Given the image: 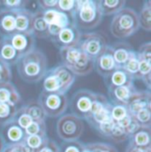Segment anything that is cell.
I'll list each match as a JSON object with an SVG mask.
<instances>
[{
	"mask_svg": "<svg viewBox=\"0 0 151 152\" xmlns=\"http://www.w3.org/2000/svg\"><path fill=\"white\" fill-rule=\"evenodd\" d=\"M27 135L47 136L46 121H32V123L25 129Z\"/></svg>",
	"mask_w": 151,
	"mask_h": 152,
	"instance_id": "cell-31",
	"label": "cell"
},
{
	"mask_svg": "<svg viewBox=\"0 0 151 152\" xmlns=\"http://www.w3.org/2000/svg\"><path fill=\"white\" fill-rule=\"evenodd\" d=\"M17 106L0 103V126L12 120L17 112Z\"/></svg>",
	"mask_w": 151,
	"mask_h": 152,
	"instance_id": "cell-30",
	"label": "cell"
},
{
	"mask_svg": "<svg viewBox=\"0 0 151 152\" xmlns=\"http://www.w3.org/2000/svg\"><path fill=\"white\" fill-rule=\"evenodd\" d=\"M107 42L104 37L96 32L84 33L79 43L80 50L94 62L105 50Z\"/></svg>",
	"mask_w": 151,
	"mask_h": 152,
	"instance_id": "cell-9",
	"label": "cell"
},
{
	"mask_svg": "<svg viewBox=\"0 0 151 152\" xmlns=\"http://www.w3.org/2000/svg\"><path fill=\"white\" fill-rule=\"evenodd\" d=\"M83 131L84 124L82 119L74 114H64L57 121L58 136L64 142L78 141Z\"/></svg>",
	"mask_w": 151,
	"mask_h": 152,
	"instance_id": "cell-7",
	"label": "cell"
},
{
	"mask_svg": "<svg viewBox=\"0 0 151 152\" xmlns=\"http://www.w3.org/2000/svg\"><path fill=\"white\" fill-rule=\"evenodd\" d=\"M128 114H130L126 105H120V104H112V110L111 116L116 123L121 121L124 118H125Z\"/></svg>",
	"mask_w": 151,
	"mask_h": 152,
	"instance_id": "cell-36",
	"label": "cell"
},
{
	"mask_svg": "<svg viewBox=\"0 0 151 152\" xmlns=\"http://www.w3.org/2000/svg\"><path fill=\"white\" fill-rule=\"evenodd\" d=\"M59 55L62 65L75 76L88 75L94 69V62L80 50L79 45L59 48Z\"/></svg>",
	"mask_w": 151,
	"mask_h": 152,
	"instance_id": "cell-3",
	"label": "cell"
},
{
	"mask_svg": "<svg viewBox=\"0 0 151 152\" xmlns=\"http://www.w3.org/2000/svg\"><path fill=\"white\" fill-rule=\"evenodd\" d=\"M97 93L86 88L76 91L68 104L70 106L72 114L81 119L87 120L89 117Z\"/></svg>",
	"mask_w": 151,
	"mask_h": 152,
	"instance_id": "cell-8",
	"label": "cell"
},
{
	"mask_svg": "<svg viewBox=\"0 0 151 152\" xmlns=\"http://www.w3.org/2000/svg\"><path fill=\"white\" fill-rule=\"evenodd\" d=\"M75 79L76 76L65 66H57L47 70L42 79V91L66 95Z\"/></svg>",
	"mask_w": 151,
	"mask_h": 152,
	"instance_id": "cell-2",
	"label": "cell"
},
{
	"mask_svg": "<svg viewBox=\"0 0 151 152\" xmlns=\"http://www.w3.org/2000/svg\"><path fill=\"white\" fill-rule=\"evenodd\" d=\"M133 116L140 127L151 128V107L145 108Z\"/></svg>",
	"mask_w": 151,
	"mask_h": 152,
	"instance_id": "cell-33",
	"label": "cell"
},
{
	"mask_svg": "<svg viewBox=\"0 0 151 152\" xmlns=\"http://www.w3.org/2000/svg\"><path fill=\"white\" fill-rule=\"evenodd\" d=\"M16 31V12L0 9V37H8Z\"/></svg>",
	"mask_w": 151,
	"mask_h": 152,
	"instance_id": "cell-17",
	"label": "cell"
},
{
	"mask_svg": "<svg viewBox=\"0 0 151 152\" xmlns=\"http://www.w3.org/2000/svg\"><path fill=\"white\" fill-rule=\"evenodd\" d=\"M20 101L21 96L11 81L0 83V103L17 106Z\"/></svg>",
	"mask_w": 151,
	"mask_h": 152,
	"instance_id": "cell-20",
	"label": "cell"
},
{
	"mask_svg": "<svg viewBox=\"0 0 151 152\" xmlns=\"http://www.w3.org/2000/svg\"><path fill=\"white\" fill-rule=\"evenodd\" d=\"M34 12L27 8L16 12V31L25 34H32V21Z\"/></svg>",
	"mask_w": 151,
	"mask_h": 152,
	"instance_id": "cell-22",
	"label": "cell"
},
{
	"mask_svg": "<svg viewBox=\"0 0 151 152\" xmlns=\"http://www.w3.org/2000/svg\"><path fill=\"white\" fill-rule=\"evenodd\" d=\"M113 58L118 68H123L132 53L134 51L133 48L126 42H118L112 46Z\"/></svg>",
	"mask_w": 151,
	"mask_h": 152,
	"instance_id": "cell-19",
	"label": "cell"
},
{
	"mask_svg": "<svg viewBox=\"0 0 151 152\" xmlns=\"http://www.w3.org/2000/svg\"><path fill=\"white\" fill-rule=\"evenodd\" d=\"M27 4L28 2L22 0H3L0 1V9L17 12L21 9H25Z\"/></svg>",
	"mask_w": 151,
	"mask_h": 152,
	"instance_id": "cell-35",
	"label": "cell"
},
{
	"mask_svg": "<svg viewBox=\"0 0 151 152\" xmlns=\"http://www.w3.org/2000/svg\"><path fill=\"white\" fill-rule=\"evenodd\" d=\"M24 108L33 121H46V116L37 101H29L25 104Z\"/></svg>",
	"mask_w": 151,
	"mask_h": 152,
	"instance_id": "cell-28",
	"label": "cell"
},
{
	"mask_svg": "<svg viewBox=\"0 0 151 152\" xmlns=\"http://www.w3.org/2000/svg\"><path fill=\"white\" fill-rule=\"evenodd\" d=\"M12 77L11 66L0 58V83L11 81Z\"/></svg>",
	"mask_w": 151,
	"mask_h": 152,
	"instance_id": "cell-40",
	"label": "cell"
},
{
	"mask_svg": "<svg viewBox=\"0 0 151 152\" xmlns=\"http://www.w3.org/2000/svg\"><path fill=\"white\" fill-rule=\"evenodd\" d=\"M108 139L113 141L117 143H120V142H123L126 140H128L124 129L122 126H120L117 123L115 122L113 127L111 131V134L108 137Z\"/></svg>",
	"mask_w": 151,
	"mask_h": 152,
	"instance_id": "cell-37",
	"label": "cell"
},
{
	"mask_svg": "<svg viewBox=\"0 0 151 152\" xmlns=\"http://www.w3.org/2000/svg\"><path fill=\"white\" fill-rule=\"evenodd\" d=\"M6 38L20 58L36 49V37L33 35L15 32Z\"/></svg>",
	"mask_w": 151,
	"mask_h": 152,
	"instance_id": "cell-11",
	"label": "cell"
},
{
	"mask_svg": "<svg viewBox=\"0 0 151 152\" xmlns=\"http://www.w3.org/2000/svg\"><path fill=\"white\" fill-rule=\"evenodd\" d=\"M94 152H118L117 150L111 144L103 142H93L89 143Z\"/></svg>",
	"mask_w": 151,
	"mask_h": 152,
	"instance_id": "cell-41",
	"label": "cell"
},
{
	"mask_svg": "<svg viewBox=\"0 0 151 152\" xmlns=\"http://www.w3.org/2000/svg\"><path fill=\"white\" fill-rule=\"evenodd\" d=\"M3 152H23V149H22L21 144L7 145V146H5Z\"/></svg>",
	"mask_w": 151,
	"mask_h": 152,
	"instance_id": "cell-44",
	"label": "cell"
},
{
	"mask_svg": "<svg viewBox=\"0 0 151 152\" xmlns=\"http://www.w3.org/2000/svg\"><path fill=\"white\" fill-rule=\"evenodd\" d=\"M103 17L104 16L99 10L97 1L78 0L75 23L80 30H91L96 28L101 23Z\"/></svg>",
	"mask_w": 151,
	"mask_h": 152,
	"instance_id": "cell-5",
	"label": "cell"
},
{
	"mask_svg": "<svg viewBox=\"0 0 151 152\" xmlns=\"http://www.w3.org/2000/svg\"><path fill=\"white\" fill-rule=\"evenodd\" d=\"M82 152H94V151H93V150H92V148L90 147L89 143H88V144H85L84 149H83Z\"/></svg>",
	"mask_w": 151,
	"mask_h": 152,
	"instance_id": "cell-47",
	"label": "cell"
},
{
	"mask_svg": "<svg viewBox=\"0 0 151 152\" xmlns=\"http://www.w3.org/2000/svg\"><path fill=\"white\" fill-rule=\"evenodd\" d=\"M42 17L48 25H55L59 28H64L68 26L76 24L75 19L66 12H64L58 8L42 11Z\"/></svg>",
	"mask_w": 151,
	"mask_h": 152,
	"instance_id": "cell-14",
	"label": "cell"
},
{
	"mask_svg": "<svg viewBox=\"0 0 151 152\" xmlns=\"http://www.w3.org/2000/svg\"><path fill=\"white\" fill-rule=\"evenodd\" d=\"M111 110H112V104L109 101L103 107H101L98 111H96L95 113L92 114L91 117L88 119H87V121L93 128L96 126L97 125L105 123L112 119Z\"/></svg>",
	"mask_w": 151,
	"mask_h": 152,
	"instance_id": "cell-26",
	"label": "cell"
},
{
	"mask_svg": "<svg viewBox=\"0 0 151 152\" xmlns=\"http://www.w3.org/2000/svg\"><path fill=\"white\" fill-rule=\"evenodd\" d=\"M125 152H151V151H144V150H142V149H139V148H136L128 144Z\"/></svg>",
	"mask_w": 151,
	"mask_h": 152,
	"instance_id": "cell-45",
	"label": "cell"
},
{
	"mask_svg": "<svg viewBox=\"0 0 151 152\" xmlns=\"http://www.w3.org/2000/svg\"><path fill=\"white\" fill-rule=\"evenodd\" d=\"M58 0H43V1H37L36 4L38 6V10L46 11V10L58 8Z\"/></svg>",
	"mask_w": 151,
	"mask_h": 152,
	"instance_id": "cell-42",
	"label": "cell"
},
{
	"mask_svg": "<svg viewBox=\"0 0 151 152\" xmlns=\"http://www.w3.org/2000/svg\"><path fill=\"white\" fill-rule=\"evenodd\" d=\"M85 144L79 142H64L59 146V152H82Z\"/></svg>",
	"mask_w": 151,
	"mask_h": 152,
	"instance_id": "cell-39",
	"label": "cell"
},
{
	"mask_svg": "<svg viewBox=\"0 0 151 152\" xmlns=\"http://www.w3.org/2000/svg\"><path fill=\"white\" fill-rule=\"evenodd\" d=\"M97 4L103 16H111L123 10L126 2L124 0H100L97 1Z\"/></svg>",
	"mask_w": 151,
	"mask_h": 152,
	"instance_id": "cell-25",
	"label": "cell"
},
{
	"mask_svg": "<svg viewBox=\"0 0 151 152\" xmlns=\"http://www.w3.org/2000/svg\"><path fill=\"white\" fill-rule=\"evenodd\" d=\"M94 68L103 78H105L118 68L114 60L111 45H107L103 53L94 61Z\"/></svg>",
	"mask_w": 151,
	"mask_h": 152,
	"instance_id": "cell-12",
	"label": "cell"
},
{
	"mask_svg": "<svg viewBox=\"0 0 151 152\" xmlns=\"http://www.w3.org/2000/svg\"><path fill=\"white\" fill-rule=\"evenodd\" d=\"M32 34L35 37L50 39L48 33V24L42 17V11L38 9L34 12L32 21Z\"/></svg>",
	"mask_w": 151,
	"mask_h": 152,
	"instance_id": "cell-24",
	"label": "cell"
},
{
	"mask_svg": "<svg viewBox=\"0 0 151 152\" xmlns=\"http://www.w3.org/2000/svg\"><path fill=\"white\" fill-rule=\"evenodd\" d=\"M5 146H6L5 145V142H4V139H3V137H2V135L0 134V152L4 151Z\"/></svg>",
	"mask_w": 151,
	"mask_h": 152,
	"instance_id": "cell-46",
	"label": "cell"
},
{
	"mask_svg": "<svg viewBox=\"0 0 151 152\" xmlns=\"http://www.w3.org/2000/svg\"><path fill=\"white\" fill-rule=\"evenodd\" d=\"M123 69L125 70L131 75L133 76V78H134V76L137 75L138 69H139V59L137 58L136 50H134L132 53L131 57L129 58V59L127 60L125 65L123 66Z\"/></svg>",
	"mask_w": 151,
	"mask_h": 152,
	"instance_id": "cell-38",
	"label": "cell"
},
{
	"mask_svg": "<svg viewBox=\"0 0 151 152\" xmlns=\"http://www.w3.org/2000/svg\"><path fill=\"white\" fill-rule=\"evenodd\" d=\"M49 138L47 136H40V135H27L23 143L31 149L33 151L38 152L48 142Z\"/></svg>",
	"mask_w": 151,
	"mask_h": 152,
	"instance_id": "cell-29",
	"label": "cell"
},
{
	"mask_svg": "<svg viewBox=\"0 0 151 152\" xmlns=\"http://www.w3.org/2000/svg\"><path fill=\"white\" fill-rule=\"evenodd\" d=\"M138 20L140 28L150 32L151 30V1L148 0L143 4L141 12L138 13Z\"/></svg>",
	"mask_w": 151,
	"mask_h": 152,
	"instance_id": "cell-27",
	"label": "cell"
},
{
	"mask_svg": "<svg viewBox=\"0 0 151 152\" xmlns=\"http://www.w3.org/2000/svg\"><path fill=\"white\" fill-rule=\"evenodd\" d=\"M0 134L6 146L21 144L27 136L25 129L20 127L13 120H11L8 123L1 126Z\"/></svg>",
	"mask_w": 151,
	"mask_h": 152,
	"instance_id": "cell-10",
	"label": "cell"
},
{
	"mask_svg": "<svg viewBox=\"0 0 151 152\" xmlns=\"http://www.w3.org/2000/svg\"><path fill=\"white\" fill-rule=\"evenodd\" d=\"M16 66L19 75L28 83L39 82L43 79L48 70L47 58L38 49L21 57Z\"/></svg>",
	"mask_w": 151,
	"mask_h": 152,
	"instance_id": "cell-1",
	"label": "cell"
},
{
	"mask_svg": "<svg viewBox=\"0 0 151 152\" xmlns=\"http://www.w3.org/2000/svg\"><path fill=\"white\" fill-rule=\"evenodd\" d=\"M0 58L10 66H15L20 58L6 37H0Z\"/></svg>",
	"mask_w": 151,
	"mask_h": 152,
	"instance_id": "cell-23",
	"label": "cell"
},
{
	"mask_svg": "<svg viewBox=\"0 0 151 152\" xmlns=\"http://www.w3.org/2000/svg\"><path fill=\"white\" fill-rule=\"evenodd\" d=\"M82 33L76 26V24L68 26L60 30L58 37L53 40V42L62 47H74L79 45Z\"/></svg>",
	"mask_w": 151,
	"mask_h": 152,
	"instance_id": "cell-13",
	"label": "cell"
},
{
	"mask_svg": "<svg viewBox=\"0 0 151 152\" xmlns=\"http://www.w3.org/2000/svg\"><path fill=\"white\" fill-rule=\"evenodd\" d=\"M107 89L111 104L120 105H127L131 96L137 90L134 84L116 88H109Z\"/></svg>",
	"mask_w": 151,
	"mask_h": 152,
	"instance_id": "cell-15",
	"label": "cell"
},
{
	"mask_svg": "<svg viewBox=\"0 0 151 152\" xmlns=\"http://www.w3.org/2000/svg\"><path fill=\"white\" fill-rule=\"evenodd\" d=\"M78 8V0H59L58 2V9L68 13L73 18L75 19V14Z\"/></svg>",
	"mask_w": 151,
	"mask_h": 152,
	"instance_id": "cell-34",
	"label": "cell"
},
{
	"mask_svg": "<svg viewBox=\"0 0 151 152\" xmlns=\"http://www.w3.org/2000/svg\"><path fill=\"white\" fill-rule=\"evenodd\" d=\"M104 79L107 88L131 85L133 84L134 81L133 76L128 74L123 68H117L111 75L106 76Z\"/></svg>",
	"mask_w": 151,
	"mask_h": 152,
	"instance_id": "cell-18",
	"label": "cell"
},
{
	"mask_svg": "<svg viewBox=\"0 0 151 152\" xmlns=\"http://www.w3.org/2000/svg\"><path fill=\"white\" fill-rule=\"evenodd\" d=\"M140 28L138 13L132 8L125 7L115 14L111 23V33L118 39L130 37Z\"/></svg>",
	"mask_w": 151,
	"mask_h": 152,
	"instance_id": "cell-4",
	"label": "cell"
},
{
	"mask_svg": "<svg viewBox=\"0 0 151 152\" xmlns=\"http://www.w3.org/2000/svg\"><path fill=\"white\" fill-rule=\"evenodd\" d=\"M37 102L43 110L46 117L59 118L66 112L69 100L66 95L42 91Z\"/></svg>",
	"mask_w": 151,
	"mask_h": 152,
	"instance_id": "cell-6",
	"label": "cell"
},
{
	"mask_svg": "<svg viewBox=\"0 0 151 152\" xmlns=\"http://www.w3.org/2000/svg\"><path fill=\"white\" fill-rule=\"evenodd\" d=\"M129 145L144 150L151 151V129L140 127L133 135L129 137Z\"/></svg>",
	"mask_w": 151,
	"mask_h": 152,
	"instance_id": "cell-21",
	"label": "cell"
},
{
	"mask_svg": "<svg viewBox=\"0 0 151 152\" xmlns=\"http://www.w3.org/2000/svg\"><path fill=\"white\" fill-rule=\"evenodd\" d=\"M129 113L132 115L136 114L138 112L151 107V93L150 90H136L131 96L127 105Z\"/></svg>",
	"mask_w": 151,
	"mask_h": 152,
	"instance_id": "cell-16",
	"label": "cell"
},
{
	"mask_svg": "<svg viewBox=\"0 0 151 152\" xmlns=\"http://www.w3.org/2000/svg\"><path fill=\"white\" fill-rule=\"evenodd\" d=\"M12 120L15 123H17L23 129H26L33 121L32 118H30V116L27 113L23 105L21 107H20L19 109H17V112L14 115V118Z\"/></svg>",
	"mask_w": 151,
	"mask_h": 152,
	"instance_id": "cell-32",
	"label": "cell"
},
{
	"mask_svg": "<svg viewBox=\"0 0 151 152\" xmlns=\"http://www.w3.org/2000/svg\"><path fill=\"white\" fill-rule=\"evenodd\" d=\"M38 152H59V146L55 141L49 139L46 144Z\"/></svg>",
	"mask_w": 151,
	"mask_h": 152,
	"instance_id": "cell-43",
	"label": "cell"
}]
</instances>
